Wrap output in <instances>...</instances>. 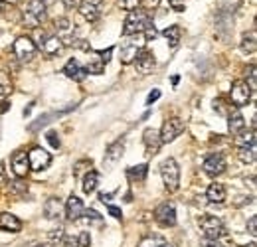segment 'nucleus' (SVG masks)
Here are the masks:
<instances>
[{"instance_id": "obj_1", "label": "nucleus", "mask_w": 257, "mask_h": 247, "mask_svg": "<svg viewBox=\"0 0 257 247\" xmlns=\"http://www.w3.org/2000/svg\"><path fill=\"white\" fill-rule=\"evenodd\" d=\"M153 24L151 16L145 10H131L128 16L125 18V28L123 34L125 36H135V34H143L149 26Z\"/></svg>"}, {"instance_id": "obj_2", "label": "nucleus", "mask_w": 257, "mask_h": 247, "mask_svg": "<svg viewBox=\"0 0 257 247\" xmlns=\"http://www.w3.org/2000/svg\"><path fill=\"white\" fill-rule=\"evenodd\" d=\"M161 176H162V182H164V188L168 192H176L180 188V168H178V164H176L174 158L162 160Z\"/></svg>"}, {"instance_id": "obj_3", "label": "nucleus", "mask_w": 257, "mask_h": 247, "mask_svg": "<svg viewBox=\"0 0 257 247\" xmlns=\"http://www.w3.org/2000/svg\"><path fill=\"white\" fill-rule=\"evenodd\" d=\"M145 36L143 34H135V36H125L123 44H121V62L125 63H133L135 58L139 56V52L145 48Z\"/></svg>"}, {"instance_id": "obj_4", "label": "nucleus", "mask_w": 257, "mask_h": 247, "mask_svg": "<svg viewBox=\"0 0 257 247\" xmlns=\"http://www.w3.org/2000/svg\"><path fill=\"white\" fill-rule=\"evenodd\" d=\"M22 18H24V24L28 28L42 26V22L46 20V4H44V0H30L28 6L24 8Z\"/></svg>"}, {"instance_id": "obj_5", "label": "nucleus", "mask_w": 257, "mask_h": 247, "mask_svg": "<svg viewBox=\"0 0 257 247\" xmlns=\"http://www.w3.org/2000/svg\"><path fill=\"white\" fill-rule=\"evenodd\" d=\"M198 223H200V229H202V233H204L206 239H220V237L225 233L224 221L216 216L206 214V216L200 217Z\"/></svg>"}, {"instance_id": "obj_6", "label": "nucleus", "mask_w": 257, "mask_h": 247, "mask_svg": "<svg viewBox=\"0 0 257 247\" xmlns=\"http://www.w3.org/2000/svg\"><path fill=\"white\" fill-rule=\"evenodd\" d=\"M229 99L235 107H245L251 99V87L247 85V81L237 79L231 83V91H229Z\"/></svg>"}, {"instance_id": "obj_7", "label": "nucleus", "mask_w": 257, "mask_h": 247, "mask_svg": "<svg viewBox=\"0 0 257 247\" xmlns=\"http://www.w3.org/2000/svg\"><path fill=\"white\" fill-rule=\"evenodd\" d=\"M36 52H38V48H36V44L28 36H20L14 42V56L20 62H32L34 58H36Z\"/></svg>"}, {"instance_id": "obj_8", "label": "nucleus", "mask_w": 257, "mask_h": 247, "mask_svg": "<svg viewBox=\"0 0 257 247\" xmlns=\"http://www.w3.org/2000/svg\"><path fill=\"white\" fill-rule=\"evenodd\" d=\"M184 133V121L178 119V117H172V119H166L161 129V143H172L176 137H180Z\"/></svg>"}, {"instance_id": "obj_9", "label": "nucleus", "mask_w": 257, "mask_h": 247, "mask_svg": "<svg viewBox=\"0 0 257 247\" xmlns=\"http://www.w3.org/2000/svg\"><path fill=\"white\" fill-rule=\"evenodd\" d=\"M28 162H30V170L42 172V170H46V168L50 166V162H52V155H50L48 151H44V149L36 147V149H32V151L28 153Z\"/></svg>"}, {"instance_id": "obj_10", "label": "nucleus", "mask_w": 257, "mask_h": 247, "mask_svg": "<svg viewBox=\"0 0 257 247\" xmlns=\"http://www.w3.org/2000/svg\"><path fill=\"white\" fill-rule=\"evenodd\" d=\"M225 168H227L225 156L220 155V153H216V155H210L208 158H206V160H204V172H206L208 176H212V178L220 176V174L224 172Z\"/></svg>"}, {"instance_id": "obj_11", "label": "nucleus", "mask_w": 257, "mask_h": 247, "mask_svg": "<svg viewBox=\"0 0 257 247\" xmlns=\"http://www.w3.org/2000/svg\"><path fill=\"white\" fill-rule=\"evenodd\" d=\"M155 219H157V223L161 227H172L176 223V210H174V206L168 204V202L161 204L155 210Z\"/></svg>"}, {"instance_id": "obj_12", "label": "nucleus", "mask_w": 257, "mask_h": 247, "mask_svg": "<svg viewBox=\"0 0 257 247\" xmlns=\"http://www.w3.org/2000/svg\"><path fill=\"white\" fill-rule=\"evenodd\" d=\"M123 151H125V141H123V139H119V141H115L113 145H109L107 151H105V156H103V166H105L107 170H109L111 166H115V164L121 160Z\"/></svg>"}, {"instance_id": "obj_13", "label": "nucleus", "mask_w": 257, "mask_h": 247, "mask_svg": "<svg viewBox=\"0 0 257 247\" xmlns=\"http://www.w3.org/2000/svg\"><path fill=\"white\" fill-rule=\"evenodd\" d=\"M101 8H103V0H81L79 14L87 22H97L99 16H101Z\"/></svg>"}, {"instance_id": "obj_14", "label": "nucleus", "mask_w": 257, "mask_h": 247, "mask_svg": "<svg viewBox=\"0 0 257 247\" xmlns=\"http://www.w3.org/2000/svg\"><path fill=\"white\" fill-rule=\"evenodd\" d=\"M155 56H153V52H149V50H141L139 52V56L135 58V67H137V71L141 73V75H149L153 69H155Z\"/></svg>"}, {"instance_id": "obj_15", "label": "nucleus", "mask_w": 257, "mask_h": 247, "mask_svg": "<svg viewBox=\"0 0 257 247\" xmlns=\"http://www.w3.org/2000/svg\"><path fill=\"white\" fill-rule=\"evenodd\" d=\"M10 164H12V172L18 176V178H24L28 172H30V162H28V155L18 151L14 153L10 158Z\"/></svg>"}, {"instance_id": "obj_16", "label": "nucleus", "mask_w": 257, "mask_h": 247, "mask_svg": "<svg viewBox=\"0 0 257 247\" xmlns=\"http://www.w3.org/2000/svg\"><path fill=\"white\" fill-rule=\"evenodd\" d=\"M40 48H42V52H44L46 56L54 58V56H58V54H62V52H64L65 46L62 44V40H60L58 36H46V38L42 40Z\"/></svg>"}, {"instance_id": "obj_17", "label": "nucleus", "mask_w": 257, "mask_h": 247, "mask_svg": "<svg viewBox=\"0 0 257 247\" xmlns=\"http://www.w3.org/2000/svg\"><path fill=\"white\" fill-rule=\"evenodd\" d=\"M56 30H58V38L62 40V44L64 46H73V32L75 28L71 26V22L67 20V18H60L58 22H56Z\"/></svg>"}, {"instance_id": "obj_18", "label": "nucleus", "mask_w": 257, "mask_h": 247, "mask_svg": "<svg viewBox=\"0 0 257 247\" xmlns=\"http://www.w3.org/2000/svg\"><path fill=\"white\" fill-rule=\"evenodd\" d=\"M83 212H85V206H83V202L77 198V196H69L67 198V204H65V214L67 217L71 219V221H77L79 217L83 216Z\"/></svg>"}, {"instance_id": "obj_19", "label": "nucleus", "mask_w": 257, "mask_h": 247, "mask_svg": "<svg viewBox=\"0 0 257 247\" xmlns=\"http://www.w3.org/2000/svg\"><path fill=\"white\" fill-rule=\"evenodd\" d=\"M22 229V221L14 214L2 212L0 214V231H8V233H18Z\"/></svg>"}, {"instance_id": "obj_20", "label": "nucleus", "mask_w": 257, "mask_h": 247, "mask_svg": "<svg viewBox=\"0 0 257 247\" xmlns=\"http://www.w3.org/2000/svg\"><path fill=\"white\" fill-rule=\"evenodd\" d=\"M143 141H145V147H147V153H149V155H157V153H159V149H161V145H162L159 131L147 129L145 135H143Z\"/></svg>"}, {"instance_id": "obj_21", "label": "nucleus", "mask_w": 257, "mask_h": 247, "mask_svg": "<svg viewBox=\"0 0 257 247\" xmlns=\"http://www.w3.org/2000/svg\"><path fill=\"white\" fill-rule=\"evenodd\" d=\"M44 216L48 219H60L64 216V204L60 198H50L46 204H44Z\"/></svg>"}, {"instance_id": "obj_22", "label": "nucleus", "mask_w": 257, "mask_h": 247, "mask_svg": "<svg viewBox=\"0 0 257 247\" xmlns=\"http://www.w3.org/2000/svg\"><path fill=\"white\" fill-rule=\"evenodd\" d=\"M64 73L69 77V79H73V81H83V79H85V75H87L85 67L77 62V60H69V62L65 63Z\"/></svg>"}, {"instance_id": "obj_23", "label": "nucleus", "mask_w": 257, "mask_h": 247, "mask_svg": "<svg viewBox=\"0 0 257 247\" xmlns=\"http://www.w3.org/2000/svg\"><path fill=\"white\" fill-rule=\"evenodd\" d=\"M206 198H208V202H212V204H224L225 198H227L225 186L218 184V182L210 184L208 186V190H206Z\"/></svg>"}, {"instance_id": "obj_24", "label": "nucleus", "mask_w": 257, "mask_h": 247, "mask_svg": "<svg viewBox=\"0 0 257 247\" xmlns=\"http://www.w3.org/2000/svg\"><path fill=\"white\" fill-rule=\"evenodd\" d=\"M227 127H229V133L231 135H239L241 131H245V119H243V115L239 111L231 113L229 115V121H227Z\"/></svg>"}, {"instance_id": "obj_25", "label": "nucleus", "mask_w": 257, "mask_h": 247, "mask_svg": "<svg viewBox=\"0 0 257 247\" xmlns=\"http://www.w3.org/2000/svg\"><path fill=\"white\" fill-rule=\"evenodd\" d=\"M149 172V164H139V166H131L127 170V176L131 182H143L147 178Z\"/></svg>"}, {"instance_id": "obj_26", "label": "nucleus", "mask_w": 257, "mask_h": 247, "mask_svg": "<svg viewBox=\"0 0 257 247\" xmlns=\"http://www.w3.org/2000/svg\"><path fill=\"white\" fill-rule=\"evenodd\" d=\"M103 69H105V62L99 58V54H91L89 52V58H87V67H85V71L87 73H103Z\"/></svg>"}, {"instance_id": "obj_27", "label": "nucleus", "mask_w": 257, "mask_h": 247, "mask_svg": "<svg viewBox=\"0 0 257 247\" xmlns=\"http://www.w3.org/2000/svg\"><path fill=\"white\" fill-rule=\"evenodd\" d=\"M162 34H164V38H166V42H168L170 48H176V46L180 44V38H182L180 26H168Z\"/></svg>"}, {"instance_id": "obj_28", "label": "nucleus", "mask_w": 257, "mask_h": 247, "mask_svg": "<svg viewBox=\"0 0 257 247\" xmlns=\"http://www.w3.org/2000/svg\"><path fill=\"white\" fill-rule=\"evenodd\" d=\"M97 184H99V174H97L95 170H89L83 176V192L85 194H93L97 190Z\"/></svg>"}, {"instance_id": "obj_29", "label": "nucleus", "mask_w": 257, "mask_h": 247, "mask_svg": "<svg viewBox=\"0 0 257 247\" xmlns=\"http://www.w3.org/2000/svg\"><path fill=\"white\" fill-rule=\"evenodd\" d=\"M237 147H255V131H241L235 139Z\"/></svg>"}, {"instance_id": "obj_30", "label": "nucleus", "mask_w": 257, "mask_h": 247, "mask_svg": "<svg viewBox=\"0 0 257 247\" xmlns=\"http://www.w3.org/2000/svg\"><path fill=\"white\" fill-rule=\"evenodd\" d=\"M241 52L243 54H253L255 52V32H249L241 38V44H239Z\"/></svg>"}, {"instance_id": "obj_31", "label": "nucleus", "mask_w": 257, "mask_h": 247, "mask_svg": "<svg viewBox=\"0 0 257 247\" xmlns=\"http://www.w3.org/2000/svg\"><path fill=\"white\" fill-rule=\"evenodd\" d=\"M237 158L243 164H251L255 160V147H239L237 149Z\"/></svg>"}, {"instance_id": "obj_32", "label": "nucleus", "mask_w": 257, "mask_h": 247, "mask_svg": "<svg viewBox=\"0 0 257 247\" xmlns=\"http://www.w3.org/2000/svg\"><path fill=\"white\" fill-rule=\"evenodd\" d=\"M164 243H166V241H164V237H161V235H145V237L139 241L137 247H162Z\"/></svg>"}, {"instance_id": "obj_33", "label": "nucleus", "mask_w": 257, "mask_h": 247, "mask_svg": "<svg viewBox=\"0 0 257 247\" xmlns=\"http://www.w3.org/2000/svg\"><path fill=\"white\" fill-rule=\"evenodd\" d=\"M10 91H12V81H10V77H8V73L0 71V99H4Z\"/></svg>"}, {"instance_id": "obj_34", "label": "nucleus", "mask_w": 257, "mask_h": 247, "mask_svg": "<svg viewBox=\"0 0 257 247\" xmlns=\"http://www.w3.org/2000/svg\"><path fill=\"white\" fill-rule=\"evenodd\" d=\"M79 219H83V221H87V223H101V216L97 214L95 210H85L83 216L79 217Z\"/></svg>"}, {"instance_id": "obj_35", "label": "nucleus", "mask_w": 257, "mask_h": 247, "mask_svg": "<svg viewBox=\"0 0 257 247\" xmlns=\"http://www.w3.org/2000/svg\"><path fill=\"white\" fill-rule=\"evenodd\" d=\"M89 168H91V160H81V162H77V164H75L73 174H75V176H81V172H83V170H87V172H89Z\"/></svg>"}, {"instance_id": "obj_36", "label": "nucleus", "mask_w": 257, "mask_h": 247, "mask_svg": "<svg viewBox=\"0 0 257 247\" xmlns=\"http://www.w3.org/2000/svg\"><path fill=\"white\" fill-rule=\"evenodd\" d=\"M159 4H161V0H141V2H139V6H141V8H143L147 14H149L153 8H157Z\"/></svg>"}, {"instance_id": "obj_37", "label": "nucleus", "mask_w": 257, "mask_h": 247, "mask_svg": "<svg viewBox=\"0 0 257 247\" xmlns=\"http://www.w3.org/2000/svg\"><path fill=\"white\" fill-rule=\"evenodd\" d=\"M77 243H79V247L91 245V235H89V231H81L79 237H77Z\"/></svg>"}, {"instance_id": "obj_38", "label": "nucleus", "mask_w": 257, "mask_h": 247, "mask_svg": "<svg viewBox=\"0 0 257 247\" xmlns=\"http://www.w3.org/2000/svg\"><path fill=\"white\" fill-rule=\"evenodd\" d=\"M139 2L141 0H119V4H121V8H125V10H137V6H139Z\"/></svg>"}, {"instance_id": "obj_39", "label": "nucleus", "mask_w": 257, "mask_h": 247, "mask_svg": "<svg viewBox=\"0 0 257 247\" xmlns=\"http://www.w3.org/2000/svg\"><path fill=\"white\" fill-rule=\"evenodd\" d=\"M62 245L64 247H79V243H77V237H73V235H62Z\"/></svg>"}, {"instance_id": "obj_40", "label": "nucleus", "mask_w": 257, "mask_h": 247, "mask_svg": "<svg viewBox=\"0 0 257 247\" xmlns=\"http://www.w3.org/2000/svg\"><path fill=\"white\" fill-rule=\"evenodd\" d=\"M143 36H145V40H155V38L159 36V32H157V28H155V26L151 24V26H149L147 30L143 32Z\"/></svg>"}, {"instance_id": "obj_41", "label": "nucleus", "mask_w": 257, "mask_h": 247, "mask_svg": "<svg viewBox=\"0 0 257 247\" xmlns=\"http://www.w3.org/2000/svg\"><path fill=\"white\" fill-rule=\"evenodd\" d=\"M168 4L176 10V12H184V8H186V4H184V0H168Z\"/></svg>"}, {"instance_id": "obj_42", "label": "nucleus", "mask_w": 257, "mask_h": 247, "mask_svg": "<svg viewBox=\"0 0 257 247\" xmlns=\"http://www.w3.org/2000/svg\"><path fill=\"white\" fill-rule=\"evenodd\" d=\"M247 229H249V233L255 237L257 235V217L255 216L249 217V221H247Z\"/></svg>"}, {"instance_id": "obj_43", "label": "nucleus", "mask_w": 257, "mask_h": 247, "mask_svg": "<svg viewBox=\"0 0 257 247\" xmlns=\"http://www.w3.org/2000/svg\"><path fill=\"white\" fill-rule=\"evenodd\" d=\"M48 141H50V145H52L54 149H58V147H60V139H58V135H56L54 131H50V133H48Z\"/></svg>"}, {"instance_id": "obj_44", "label": "nucleus", "mask_w": 257, "mask_h": 247, "mask_svg": "<svg viewBox=\"0 0 257 247\" xmlns=\"http://www.w3.org/2000/svg\"><path fill=\"white\" fill-rule=\"evenodd\" d=\"M12 184V190L14 192H26L28 190V184H24L22 180H16V182H10Z\"/></svg>"}, {"instance_id": "obj_45", "label": "nucleus", "mask_w": 257, "mask_h": 247, "mask_svg": "<svg viewBox=\"0 0 257 247\" xmlns=\"http://www.w3.org/2000/svg\"><path fill=\"white\" fill-rule=\"evenodd\" d=\"M202 247H225L220 239H204L202 241Z\"/></svg>"}, {"instance_id": "obj_46", "label": "nucleus", "mask_w": 257, "mask_h": 247, "mask_svg": "<svg viewBox=\"0 0 257 247\" xmlns=\"http://www.w3.org/2000/svg\"><path fill=\"white\" fill-rule=\"evenodd\" d=\"M159 97H161V91H159V89H155V91H153L151 95H149V97H147V105H153V103H155Z\"/></svg>"}, {"instance_id": "obj_47", "label": "nucleus", "mask_w": 257, "mask_h": 247, "mask_svg": "<svg viewBox=\"0 0 257 247\" xmlns=\"http://www.w3.org/2000/svg\"><path fill=\"white\" fill-rule=\"evenodd\" d=\"M111 54H113V48H109L107 52H99V58H101L103 62L107 63V62H109V60H111Z\"/></svg>"}, {"instance_id": "obj_48", "label": "nucleus", "mask_w": 257, "mask_h": 247, "mask_svg": "<svg viewBox=\"0 0 257 247\" xmlns=\"http://www.w3.org/2000/svg\"><path fill=\"white\" fill-rule=\"evenodd\" d=\"M109 214L113 217H117V219H121L123 217V214H121V210L117 208V206H109Z\"/></svg>"}, {"instance_id": "obj_49", "label": "nucleus", "mask_w": 257, "mask_h": 247, "mask_svg": "<svg viewBox=\"0 0 257 247\" xmlns=\"http://www.w3.org/2000/svg\"><path fill=\"white\" fill-rule=\"evenodd\" d=\"M111 198H113V194H101V196H99V200H101L103 204H105V202L109 204V202H111Z\"/></svg>"}, {"instance_id": "obj_50", "label": "nucleus", "mask_w": 257, "mask_h": 247, "mask_svg": "<svg viewBox=\"0 0 257 247\" xmlns=\"http://www.w3.org/2000/svg\"><path fill=\"white\" fill-rule=\"evenodd\" d=\"M6 2H10V4H16V2H20V0H6Z\"/></svg>"}, {"instance_id": "obj_51", "label": "nucleus", "mask_w": 257, "mask_h": 247, "mask_svg": "<svg viewBox=\"0 0 257 247\" xmlns=\"http://www.w3.org/2000/svg\"><path fill=\"white\" fill-rule=\"evenodd\" d=\"M162 247H176V245H172V243H164Z\"/></svg>"}, {"instance_id": "obj_52", "label": "nucleus", "mask_w": 257, "mask_h": 247, "mask_svg": "<svg viewBox=\"0 0 257 247\" xmlns=\"http://www.w3.org/2000/svg\"><path fill=\"white\" fill-rule=\"evenodd\" d=\"M36 247H52V245H48V243H46V245H36Z\"/></svg>"}, {"instance_id": "obj_53", "label": "nucleus", "mask_w": 257, "mask_h": 247, "mask_svg": "<svg viewBox=\"0 0 257 247\" xmlns=\"http://www.w3.org/2000/svg\"><path fill=\"white\" fill-rule=\"evenodd\" d=\"M2 4H4V0H0V10H2Z\"/></svg>"}, {"instance_id": "obj_54", "label": "nucleus", "mask_w": 257, "mask_h": 247, "mask_svg": "<svg viewBox=\"0 0 257 247\" xmlns=\"http://www.w3.org/2000/svg\"><path fill=\"white\" fill-rule=\"evenodd\" d=\"M247 247H255V243H251V245H247Z\"/></svg>"}]
</instances>
